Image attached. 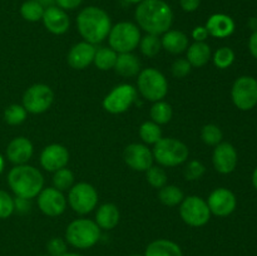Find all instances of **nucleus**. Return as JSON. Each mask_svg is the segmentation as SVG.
Wrapping results in <instances>:
<instances>
[{
	"mask_svg": "<svg viewBox=\"0 0 257 256\" xmlns=\"http://www.w3.org/2000/svg\"><path fill=\"white\" fill-rule=\"evenodd\" d=\"M138 27L147 34H165L173 23L172 8L165 0H143L135 13Z\"/></svg>",
	"mask_w": 257,
	"mask_h": 256,
	"instance_id": "nucleus-1",
	"label": "nucleus"
},
{
	"mask_svg": "<svg viewBox=\"0 0 257 256\" xmlns=\"http://www.w3.org/2000/svg\"><path fill=\"white\" fill-rule=\"evenodd\" d=\"M77 27L84 42L94 45L108 38L112 23L105 10L98 7H87L78 14Z\"/></svg>",
	"mask_w": 257,
	"mask_h": 256,
	"instance_id": "nucleus-2",
	"label": "nucleus"
},
{
	"mask_svg": "<svg viewBox=\"0 0 257 256\" xmlns=\"http://www.w3.org/2000/svg\"><path fill=\"white\" fill-rule=\"evenodd\" d=\"M8 185L17 197L32 200L44 188V177L34 166L19 165L8 173Z\"/></svg>",
	"mask_w": 257,
	"mask_h": 256,
	"instance_id": "nucleus-3",
	"label": "nucleus"
},
{
	"mask_svg": "<svg viewBox=\"0 0 257 256\" xmlns=\"http://www.w3.org/2000/svg\"><path fill=\"white\" fill-rule=\"evenodd\" d=\"M100 228L95 221L88 218H78L72 221L65 230V240L77 248H90L99 241Z\"/></svg>",
	"mask_w": 257,
	"mask_h": 256,
	"instance_id": "nucleus-4",
	"label": "nucleus"
},
{
	"mask_svg": "<svg viewBox=\"0 0 257 256\" xmlns=\"http://www.w3.org/2000/svg\"><path fill=\"white\" fill-rule=\"evenodd\" d=\"M153 158L163 167H176L188 160L190 151L180 140L172 137L161 138L153 147Z\"/></svg>",
	"mask_w": 257,
	"mask_h": 256,
	"instance_id": "nucleus-5",
	"label": "nucleus"
},
{
	"mask_svg": "<svg viewBox=\"0 0 257 256\" xmlns=\"http://www.w3.org/2000/svg\"><path fill=\"white\" fill-rule=\"evenodd\" d=\"M138 92L150 102H158L168 93V82L165 75L155 68H146L141 70L137 79Z\"/></svg>",
	"mask_w": 257,
	"mask_h": 256,
	"instance_id": "nucleus-6",
	"label": "nucleus"
},
{
	"mask_svg": "<svg viewBox=\"0 0 257 256\" xmlns=\"http://www.w3.org/2000/svg\"><path fill=\"white\" fill-rule=\"evenodd\" d=\"M141 30L138 25L131 22H120L110 28L108 43L117 53H132L138 47L141 40Z\"/></svg>",
	"mask_w": 257,
	"mask_h": 256,
	"instance_id": "nucleus-7",
	"label": "nucleus"
},
{
	"mask_svg": "<svg viewBox=\"0 0 257 256\" xmlns=\"http://www.w3.org/2000/svg\"><path fill=\"white\" fill-rule=\"evenodd\" d=\"M180 215L183 222L192 227L205 226L211 218L207 202L200 196H187L180 203Z\"/></svg>",
	"mask_w": 257,
	"mask_h": 256,
	"instance_id": "nucleus-8",
	"label": "nucleus"
},
{
	"mask_svg": "<svg viewBox=\"0 0 257 256\" xmlns=\"http://www.w3.org/2000/svg\"><path fill=\"white\" fill-rule=\"evenodd\" d=\"M53 102H54V92L49 85L44 83L30 85L23 95V107L32 114L47 112L52 107Z\"/></svg>",
	"mask_w": 257,
	"mask_h": 256,
	"instance_id": "nucleus-9",
	"label": "nucleus"
},
{
	"mask_svg": "<svg viewBox=\"0 0 257 256\" xmlns=\"http://www.w3.org/2000/svg\"><path fill=\"white\" fill-rule=\"evenodd\" d=\"M68 203L74 212L79 215H87L97 207V190L88 182L75 183L68 193Z\"/></svg>",
	"mask_w": 257,
	"mask_h": 256,
	"instance_id": "nucleus-10",
	"label": "nucleus"
},
{
	"mask_svg": "<svg viewBox=\"0 0 257 256\" xmlns=\"http://www.w3.org/2000/svg\"><path fill=\"white\" fill-rule=\"evenodd\" d=\"M137 99V88L132 84H119L113 88L103 99V108L112 114L124 113Z\"/></svg>",
	"mask_w": 257,
	"mask_h": 256,
	"instance_id": "nucleus-11",
	"label": "nucleus"
},
{
	"mask_svg": "<svg viewBox=\"0 0 257 256\" xmlns=\"http://www.w3.org/2000/svg\"><path fill=\"white\" fill-rule=\"evenodd\" d=\"M231 97L238 109H252L257 104V80L250 75L237 78L231 89Z\"/></svg>",
	"mask_w": 257,
	"mask_h": 256,
	"instance_id": "nucleus-12",
	"label": "nucleus"
},
{
	"mask_svg": "<svg viewBox=\"0 0 257 256\" xmlns=\"http://www.w3.org/2000/svg\"><path fill=\"white\" fill-rule=\"evenodd\" d=\"M38 197V207L44 215L49 217L60 216L67 208V198L62 191L54 187L43 188Z\"/></svg>",
	"mask_w": 257,
	"mask_h": 256,
	"instance_id": "nucleus-13",
	"label": "nucleus"
},
{
	"mask_svg": "<svg viewBox=\"0 0 257 256\" xmlns=\"http://www.w3.org/2000/svg\"><path fill=\"white\" fill-rule=\"evenodd\" d=\"M123 158L128 167L133 171L146 172L153 166V153L150 148L142 143H131L123 152Z\"/></svg>",
	"mask_w": 257,
	"mask_h": 256,
	"instance_id": "nucleus-14",
	"label": "nucleus"
},
{
	"mask_svg": "<svg viewBox=\"0 0 257 256\" xmlns=\"http://www.w3.org/2000/svg\"><path fill=\"white\" fill-rule=\"evenodd\" d=\"M206 202H207L211 213L218 216V217H226V216L231 215L237 205L235 193L225 187L213 190Z\"/></svg>",
	"mask_w": 257,
	"mask_h": 256,
	"instance_id": "nucleus-15",
	"label": "nucleus"
},
{
	"mask_svg": "<svg viewBox=\"0 0 257 256\" xmlns=\"http://www.w3.org/2000/svg\"><path fill=\"white\" fill-rule=\"evenodd\" d=\"M69 162V152L59 143L47 146L40 153V165L48 172H55L60 168L67 167Z\"/></svg>",
	"mask_w": 257,
	"mask_h": 256,
	"instance_id": "nucleus-16",
	"label": "nucleus"
},
{
	"mask_svg": "<svg viewBox=\"0 0 257 256\" xmlns=\"http://www.w3.org/2000/svg\"><path fill=\"white\" fill-rule=\"evenodd\" d=\"M213 167L222 175L233 172L237 166V152L235 147L228 142H221L215 146L212 155Z\"/></svg>",
	"mask_w": 257,
	"mask_h": 256,
	"instance_id": "nucleus-17",
	"label": "nucleus"
},
{
	"mask_svg": "<svg viewBox=\"0 0 257 256\" xmlns=\"http://www.w3.org/2000/svg\"><path fill=\"white\" fill-rule=\"evenodd\" d=\"M42 20L48 32L55 35L64 34L70 27V19L65 10L60 9L59 7H54V5L48 7L44 10Z\"/></svg>",
	"mask_w": 257,
	"mask_h": 256,
	"instance_id": "nucleus-18",
	"label": "nucleus"
},
{
	"mask_svg": "<svg viewBox=\"0 0 257 256\" xmlns=\"http://www.w3.org/2000/svg\"><path fill=\"white\" fill-rule=\"evenodd\" d=\"M95 47L88 42H79L70 48L68 53V64L73 69L82 70L85 69L88 65H90L94 60Z\"/></svg>",
	"mask_w": 257,
	"mask_h": 256,
	"instance_id": "nucleus-19",
	"label": "nucleus"
},
{
	"mask_svg": "<svg viewBox=\"0 0 257 256\" xmlns=\"http://www.w3.org/2000/svg\"><path fill=\"white\" fill-rule=\"evenodd\" d=\"M34 147L27 137H15L7 147V158L15 166L27 165L33 157Z\"/></svg>",
	"mask_w": 257,
	"mask_h": 256,
	"instance_id": "nucleus-20",
	"label": "nucleus"
},
{
	"mask_svg": "<svg viewBox=\"0 0 257 256\" xmlns=\"http://www.w3.org/2000/svg\"><path fill=\"white\" fill-rule=\"evenodd\" d=\"M206 29L211 37L227 38L235 32V22L226 14H213L208 18Z\"/></svg>",
	"mask_w": 257,
	"mask_h": 256,
	"instance_id": "nucleus-21",
	"label": "nucleus"
},
{
	"mask_svg": "<svg viewBox=\"0 0 257 256\" xmlns=\"http://www.w3.org/2000/svg\"><path fill=\"white\" fill-rule=\"evenodd\" d=\"M162 48L171 54H181L188 48V37L181 30H167L161 38Z\"/></svg>",
	"mask_w": 257,
	"mask_h": 256,
	"instance_id": "nucleus-22",
	"label": "nucleus"
},
{
	"mask_svg": "<svg viewBox=\"0 0 257 256\" xmlns=\"http://www.w3.org/2000/svg\"><path fill=\"white\" fill-rule=\"evenodd\" d=\"M120 213L114 203H103L95 213V223L100 230H112L119 223Z\"/></svg>",
	"mask_w": 257,
	"mask_h": 256,
	"instance_id": "nucleus-23",
	"label": "nucleus"
},
{
	"mask_svg": "<svg viewBox=\"0 0 257 256\" xmlns=\"http://www.w3.org/2000/svg\"><path fill=\"white\" fill-rule=\"evenodd\" d=\"M113 69L124 78H132L140 74L141 62L133 53H119Z\"/></svg>",
	"mask_w": 257,
	"mask_h": 256,
	"instance_id": "nucleus-24",
	"label": "nucleus"
},
{
	"mask_svg": "<svg viewBox=\"0 0 257 256\" xmlns=\"http://www.w3.org/2000/svg\"><path fill=\"white\" fill-rule=\"evenodd\" d=\"M145 256H183V253L178 243L166 238H158L147 246Z\"/></svg>",
	"mask_w": 257,
	"mask_h": 256,
	"instance_id": "nucleus-25",
	"label": "nucleus"
},
{
	"mask_svg": "<svg viewBox=\"0 0 257 256\" xmlns=\"http://www.w3.org/2000/svg\"><path fill=\"white\" fill-rule=\"evenodd\" d=\"M186 59L195 68L205 67L211 59V48L205 42H195L188 45Z\"/></svg>",
	"mask_w": 257,
	"mask_h": 256,
	"instance_id": "nucleus-26",
	"label": "nucleus"
},
{
	"mask_svg": "<svg viewBox=\"0 0 257 256\" xmlns=\"http://www.w3.org/2000/svg\"><path fill=\"white\" fill-rule=\"evenodd\" d=\"M118 53L114 52L112 48L102 47L95 50L94 60L93 63L99 70H110L114 68L115 62H117Z\"/></svg>",
	"mask_w": 257,
	"mask_h": 256,
	"instance_id": "nucleus-27",
	"label": "nucleus"
},
{
	"mask_svg": "<svg viewBox=\"0 0 257 256\" xmlns=\"http://www.w3.org/2000/svg\"><path fill=\"white\" fill-rule=\"evenodd\" d=\"M158 198L161 202L168 207H175L180 205L185 198V193L178 186L175 185H166L162 188H160L158 192Z\"/></svg>",
	"mask_w": 257,
	"mask_h": 256,
	"instance_id": "nucleus-28",
	"label": "nucleus"
},
{
	"mask_svg": "<svg viewBox=\"0 0 257 256\" xmlns=\"http://www.w3.org/2000/svg\"><path fill=\"white\" fill-rule=\"evenodd\" d=\"M150 115L152 118V122L157 123L158 125L166 124L172 119V107L170 103L165 102V100H158V102L153 103V105L151 107Z\"/></svg>",
	"mask_w": 257,
	"mask_h": 256,
	"instance_id": "nucleus-29",
	"label": "nucleus"
},
{
	"mask_svg": "<svg viewBox=\"0 0 257 256\" xmlns=\"http://www.w3.org/2000/svg\"><path fill=\"white\" fill-rule=\"evenodd\" d=\"M140 49L145 57L155 58L162 49V43H161L160 35L146 34L140 40Z\"/></svg>",
	"mask_w": 257,
	"mask_h": 256,
	"instance_id": "nucleus-30",
	"label": "nucleus"
},
{
	"mask_svg": "<svg viewBox=\"0 0 257 256\" xmlns=\"http://www.w3.org/2000/svg\"><path fill=\"white\" fill-rule=\"evenodd\" d=\"M140 137L146 145L155 146L162 138V130L157 123L147 120L140 127Z\"/></svg>",
	"mask_w": 257,
	"mask_h": 256,
	"instance_id": "nucleus-31",
	"label": "nucleus"
},
{
	"mask_svg": "<svg viewBox=\"0 0 257 256\" xmlns=\"http://www.w3.org/2000/svg\"><path fill=\"white\" fill-rule=\"evenodd\" d=\"M44 7L37 0H28L20 7V14L27 22H39L44 14Z\"/></svg>",
	"mask_w": 257,
	"mask_h": 256,
	"instance_id": "nucleus-32",
	"label": "nucleus"
},
{
	"mask_svg": "<svg viewBox=\"0 0 257 256\" xmlns=\"http://www.w3.org/2000/svg\"><path fill=\"white\" fill-rule=\"evenodd\" d=\"M73 185H74V173L69 168L64 167L55 171L53 175V187L64 192L70 190Z\"/></svg>",
	"mask_w": 257,
	"mask_h": 256,
	"instance_id": "nucleus-33",
	"label": "nucleus"
},
{
	"mask_svg": "<svg viewBox=\"0 0 257 256\" xmlns=\"http://www.w3.org/2000/svg\"><path fill=\"white\" fill-rule=\"evenodd\" d=\"M27 114L23 104H10L4 110V120L10 125H19L27 119Z\"/></svg>",
	"mask_w": 257,
	"mask_h": 256,
	"instance_id": "nucleus-34",
	"label": "nucleus"
},
{
	"mask_svg": "<svg viewBox=\"0 0 257 256\" xmlns=\"http://www.w3.org/2000/svg\"><path fill=\"white\" fill-rule=\"evenodd\" d=\"M222 137L223 135L221 128L213 123L203 125L201 130V140L207 146H217L218 143L222 142Z\"/></svg>",
	"mask_w": 257,
	"mask_h": 256,
	"instance_id": "nucleus-35",
	"label": "nucleus"
},
{
	"mask_svg": "<svg viewBox=\"0 0 257 256\" xmlns=\"http://www.w3.org/2000/svg\"><path fill=\"white\" fill-rule=\"evenodd\" d=\"M147 182L155 188H162L167 185V173L160 166H152L146 171Z\"/></svg>",
	"mask_w": 257,
	"mask_h": 256,
	"instance_id": "nucleus-36",
	"label": "nucleus"
},
{
	"mask_svg": "<svg viewBox=\"0 0 257 256\" xmlns=\"http://www.w3.org/2000/svg\"><path fill=\"white\" fill-rule=\"evenodd\" d=\"M212 59L216 67L220 68V69H226V68L230 67L233 63V60H235V53H233V50L228 47L218 48L215 52V54H213Z\"/></svg>",
	"mask_w": 257,
	"mask_h": 256,
	"instance_id": "nucleus-37",
	"label": "nucleus"
},
{
	"mask_svg": "<svg viewBox=\"0 0 257 256\" xmlns=\"http://www.w3.org/2000/svg\"><path fill=\"white\" fill-rule=\"evenodd\" d=\"M206 167L201 161L192 160L186 165L185 170H183V175L187 181H197L205 175Z\"/></svg>",
	"mask_w": 257,
	"mask_h": 256,
	"instance_id": "nucleus-38",
	"label": "nucleus"
},
{
	"mask_svg": "<svg viewBox=\"0 0 257 256\" xmlns=\"http://www.w3.org/2000/svg\"><path fill=\"white\" fill-rule=\"evenodd\" d=\"M14 211V198L7 191L0 190V218L4 220L10 217Z\"/></svg>",
	"mask_w": 257,
	"mask_h": 256,
	"instance_id": "nucleus-39",
	"label": "nucleus"
},
{
	"mask_svg": "<svg viewBox=\"0 0 257 256\" xmlns=\"http://www.w3.org/2000/svg\"><path fill=\"white\" fill-rule=\"evenodd\" d=\"M47 251L49 256H63L67 253V241L62 237H53L48 241Z\"/></svg>",
	"mask_w": 257,
	"mask_h": 256,
	"instance_id": "nucleus-40",
	"label": "nucleus"
},
{
	"mask_svg": "<svg viewBox=\"0 0 257 256\" xmlns=\"http://www.w3.org/2000/svg\"><path fill=\"white\" fill-rule=\"evenodd\" d=\"M191 69H192V65L190 64V62L186 58H178V59H176L173 62L172 68H171L173 77L176 78L187 77L190 74Z\"/></svg>",
	"mask_w": 257,
	"mask_h": 256,
	"instance_id": "nucleus-41",
	"label": "nucleus"
},
{
	"mask_svg": "<svg viewBox=\"0 0 257 256\" xmlns=\"http://www.w3.org/2000/svg\"><path fill=\"white\" fill-rule=\"evenodd\" d=\"M14 208L19 213H28L32 208V202L28 198L17 197L14 200Z\"/></svg>",
	"mask_w": 257,
	"mask_h": 256,
	"instance_id": "nucleus-42",
	"label": "nucleus"
},
{
	"mask_svg": "<svg viewBox=\"0 0 257 256\" xmlns=\"http://www.w3.org/2000/svg\"><path fill=\"white\" fill-rule=\"evenodd\" d=\"M58 7L63 10H74L83 3V0H55Z\"/></svg>",
	"mask_w": 257,
	"mask_h": 256,
	"instance_id": "nucleus-43",
	"label": "nucleus"
},
{
	"mask_svg": "<svg viewBox=\"0 0 257 256\" xmlns=\"http://www.w3.org/2000/svg\"><path fill=\"white\" fill-rule=\"evenodd\" d=\"M201 4V0H180V5L185 12L192 13L198 9Z\"/></svg>",
	"mask_w": 257,
	"mask_h": 256,
	"instance_id": "nucleus-44",
	"label": "nucleus"
},
{
	"mask_svg": "<svg viewBox=\"0 0 257 256\" xmlns=\"http://www.w3.org/2000/svg\"><path fill=\"white\" fill-rule=\"evenodd\" d=\"M208 35L210 34H208L206 27H196L192 30V38L195 39V42H205Z\"/></svg>",
	"mask_w": 257,
	"mask_h": 256,
	"instance_id": "nucleus-45",
	"label": "nucleus"
},
{
	"mask_svg": "<svg viewBox=\"0 0 257 256\" xmlns=\"http://www.w3.org/2000/svg\"><path fill=\"white\" fill-rule=\"evenodd\" d=\"M248 49H250L253 58L257 59V30H255V32L251 34L250 40H248Z\"/></svg>",
	"mask_w": 257,
	"mask_h": 256,
	"instance_id": "nucleus-46",
	"label": "nucleus"
},
{
	"mask_svg": "<svg viewBox=\"0 0 257 256\" xmlns=\"http://www.w3.org/2000/svg\"><path fill=\"white\" fill-rule=\"evenodd\" d=\"M37 2H39L43 7H44V5H47V7H52V5L55 3V0H37Z\"/></svg>",
	"mask_w": 257,
	"mask_h": 256,
	"instance_id": "nucleus-47",
	"label": "nucleus"
},
{
	"mask_svg": "<svg viewBox=\"0 0 257 256\" xmlns=\"http://www.w3.org/2000/svg\"><path fill=\"white\" fill-rule=\"evenodd\" d=\"M252 183H253V187L257 190V167L255 168V171H253L252 173Z\"/></svg>",
	"mask_w": 257,
	"mask_h": 256,
	"instance_id": "nucleus-48",
	"label": "nucleus"
},
{
	"mask_svg": "<svg viewBox=\"0 0 257 256\" xmlns=\"http://www.w3.org/2000/svg\"><path fill=\"white\" fill-rule=\"evenodd\" d=\"M4 167H5L4 157H3V156L0 155V175H2V172H3V171H4Z\"/></svg>",
	"mask_w": 257,
	"mask_h": 256,
	"instance_id": "nucleus-49",
	"label": "nucleus"
},
{
	"mask_svg": "<svg viewBox=\"0 0 257 256\" xmlns=\"http://www.w3.org/2000/svg\"><path fill=\"white\" fill-rule=\"evenodd\" d=\"M124 2L130 3V4H140V3L143 2V0H124Z\"/></svg>",
	"mask_w": 257,
	"mask_h": 256,
	"instance_id": "nucleus-50",
	"label": "nucleus"
},
{
	"mask_svg": "<svg viewBox=\"0 0 257 256\" xmlns=\"http://www.w3.org/2000/svg\"><path fill=\"white\" fill-rule=\"evenodd\" d=\"M63 256H83V255H79V253H75V252H67Z\"/></svg>",
	"mask_w": 257,
	"mask_h": 256,
	"instance_id": "nucleus-51",
	"label": "nucleus"
},
{
	"mask_svg": "<svg viewBox=\"0 0 257 256\" xmlns=\"http://www.w3.org/2000/svg\"><path fill=\"white\" fill-rule=\"evenodd\" d=\"M131 256H142V255H138V253H136V255H131Z\"/></svg>",
	"mask_w": 257,
	"mask_h": 256,
	"instance_id": "nucleus-52",
	"label": "nucleus"
},
{
	"mask_svg": "<svg viewBox=\"0 0 257 256\" xmlns=\"http://www.w3.org/2000/svg\"><path fill=\"white\" fill-rule=\"evenodd\" d=\"M40 256H49V255H40Z\"/></svg>",
	"mask_w": 257,
	"mask_h": 256,
	"instance_id": "nucleus-53",
	"label": "nucleus"
}]
</instances>
